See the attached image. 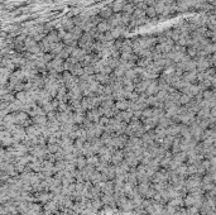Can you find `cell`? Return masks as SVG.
<instances>
[{"label": "cell", "instance_id": "1", "mask_svg": "<svg viewBox=\"0 0 216 215\" xmlns=\"http://www.w3.org/2000/svg\"><path fill=\"white\" fill-rule=\"evenodd\" d=\"M145 15H147L148 18H156L158 14L156 12V8L154 7H148L147 10H145Z\"/></svg>", "mask_w": 216, "mask_h": 215}]
</instances>
